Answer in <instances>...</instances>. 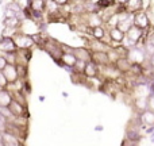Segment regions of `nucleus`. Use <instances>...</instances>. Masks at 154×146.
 Wrapping results in <instances>:
<instances>
[{
	"label": "nucleus",
	"instance_id": "f257e3e1",
	"mask_svg": "<svg viewBox=\"0 0 154 146\" xmlns=\"http://www.w3.org/2000/svg\"><path fill=\"white\" fill-rule=\"evenodd\" d=\"M42 50H45L46 53L53 58L54 62L60 61L62 54H64V51H62V43L53 39V38H46L45 43H43V46H42Z\"/></svg>",
	"mask_w": 154,
	"mask_h": 146
},
{
	"label": "nucleus",
	"instance_id": "f03ea898",
	"mask_svg": "<svg viewBox=\"0 0 154 146\" xmlns=\"http://www.w3.org/2000/svg\"><path fill=\"white\" fill-rule=\"evenodd\" d=\"M14 41H15V45L18 48V50H30L34 46V41H32L31 35H27L24 33H22L19 30L15 35H14Z\"/></svg>",
	"mask_w": 154,
	"mask_h": 146
},
{
	"label": "nucleus",
	"instance_id": "7ed1b4c3",
	"mask_svg": "<svg viewBox=\"0 0 154 146\" xmlns=\"http://www.w3.org/2000/svg\"><path fill=\"white\" fill-rule=\"evenodd\" d=\"M112 46L109 43L104 42V41H97V39H87V49L91 53H97V51H104L108 53L111 50Z\"/></svg>",
	"mask_w": 154,
	"mask_h": 146
},
{
	"label": "nucleus",
	"instance_id": "20e7f679",
	"mask_svg": "<svg viewBox=\"0 0 154 146\" xmlns=\"http://www.w3.org/2000/svg\"><path fill=\"white\" fill-rule=\"evenodd\" d=\"M134 26L139 27V29L145 30V31H147V33L152 31V30H150L152 22H150V18L146 11H141V12L134 15Z\"/></svg>",
	"mask_w": 154,
	"mask_h": 146
},
{
	"label": "nucleus",
	"instance_id": "39448f33",
	"mask_svg": "<svg viewBox=\"0 0 154 146\" xmlns=\"http://www.w3.org/2000/svg\"><path fill=\"white\" fill-rule=\"evenodd\" d=\"M143 5H145V2H142V0H128V2H122L123 11L127 12V14H131V15H135V14L143 11Z\"/></svg>",
	"mask_w": 154,
	"mask_h": 146
},
{
	"label": "nucleus",
	"instance_id": "423d86ee",
	"mask_svg": "<svg viewBox=\"0 0 154 146\" xmlns=\"http://www.w3.org/2000/svg\"><path fill=\"white\" fill-rule=\"evenodd\" d=\"M107 34H108V39H109V42H111V46L122 45L126 38V34L123 31H120L118 27L107 29Z\"/></svg>",
	"mask_w": 154,
	"mask_h": 146
},
{
	"label": "nucleus",
	"instance_id": "0eeeda50",
	"mask_svg": "<svg viewBox=\"0 0 154 146\" xmlns=\"http://www.w3.org/2000/svg\"><path fill=\"white\" fill-rule=\"evenodd\" d=\"M8 108H10V111H11V114H12L14 118H29L30 116L27 107L22 106L20 103H18V101H15V100L11 101Z\"/></svg>",
	"mask_w": 154,
	"mask_h": 146
},
{
	"label": "nucleus",
	"instance_id": "6e6552de",
	"mask_svg": "<svg viewBox=\"0 0 154 146\" xmlns=\"http://www.w3.org/2000/svg\"><path fill=\"white\" fill-rule=\"evenodd\" d=\"M18 48L15 45V41L11 37H0V54L3 53H15Z\"/></svg>",
	"mask_w": 154,
	"mask_h": 146
},
{
	"label": "nucleus",
	"instance_id": "1a4fd4ad",
	"mask_svg": "<svg viewBox=\"0 0 154 146\" xmlns=\"http://www.w3.org/2000/svg\"><path fill=\"white\" fill-rule=\"evenodd\" d=\"M125 138L128 139V141H133V142H138L142 139V130L137 126L131 125L128 123V126L126 127V133H125Z\"/></svg>",
	"mask_w": 154,
	"mask_h": 146
},
{
	"label": "nucleus",
	"instance_id": "9d476101",
	"mask_svg": "<svg viewBox=\"0 0 154 146\" xmlns=\"http://www.w3.org/2000/svg\"><path fill=\"white\" fill-rule=\"evenodd\" d=\"M3 74H4L8 85H14L16 82H19V77H18V72H16L15 65H7L5 69L3 70Z\"/></svg>",
	"mask_w": 154,
	"mask_h": 146
},
{
	"label": "nucleus",
	"instance_id": "9b49d317",
	"mask_svg": "<svg viewBox=\"0 0 154 146\" xmlns=\"http://www.w3.org/2000/svg\"><path fill=\"white\" fill-rule=\"evenodd\" d=\"M92 62H95L99 68H103V67H107V65H111L108 53H104V51L92 53Z\"/></svg>",
	"mask_w": 154,
	"mask_h": 146
},
{
	"label": "nucleus",
	"instance_id": "f8f14e48",
	"mask_svg": "<svg viewBox=\"0 0 154 146\" xmlns=\"http://www.w3.org/2000/svg\"><path fill=\"white\" fill-rule=\"evenodd\" d=\"M84 77H87L88 80L89 79H95V77H97L99 74H100V69H99V67L95 64V62L89 61L85 64V68H84Z\"/></svg>",
	"mask_w": 154,
	"mask_h": 146
},
{
	"label": "nucleus",
	"instance_id": "ddd939ff",
	"mask_svg": "<svg viewBox=\"0 0 154 146\" xmlns=\"http://www.w3.org/2000/svg\"><path fill=\"white\" fill-rule=\"evenodd\" d=\"M114 65H115V68L122 73V76H126V74L130 73L131 67H133V62H131L128 58H119Z\"/></svg>",
	"mask_w": 154,
	"mask_h": 146
},
{
	"label": "nucleus",
	"instance_id": "4468645a",
	"mask_svg": "<svg viewBox=\"0 0 154 146\" xmlns=\"http://www.w3.org/2000/svg\"><path fill=\"white\" fill-rule=\"evenodd\" d=\"M73 54L76 56L77 61H82V62L92 61V53H91L87 48H75Z\"/></svg>",
	"mask_w": 154,
	"mask_h": 146
},
{
	"label": "nucleus",
	"instance_id": "2eb2a0df",
	"mask_svg": "<svg viewBox=\"0 0 154 146\" xmlns=\"http://www.w3.org/2000/svg\"><path fill=\"white\" fill-rule=\"evenodd\" d=\"M138 115H139V119H141L145 130L149 127H154V112L153 111L146 110V111H143L142 114H138Z\"/></svg>",
	"mask_w": 154,
	"mask_h": 146
},
{
	"label": "nucleus",
	"instance_id": "dca6fc26",
	"mask_svg": "<svg viewBox=\"0 0 154 146\" xmlns=\"http://www.w3.org/2000/svg\"><path fill=\"white\" fill-rule=\"evenodd\" d=\"M134 108L138 114H142L143 111L149 110V104H147V96H138L134 99Z\"/></svg>",
	"mask_w": 154,
	"mask_h": 146
},
{
	"label": "nucleus",
	"instance_id": "f3484780",
	"mask_svg": "<svg viewBox=\"0 0 154 146\" xmlns=\"http://www.w3.org/2000/svg\"><path fill=\"white\" fill-rule=\"evenodd\" d=\"M12 101V95L10 89H3L0 92V108H8Z\"/></svg>",
	"mask_w": 154,
	"mask_h": 146
},
{
	"label": "nucleus",
	"instance_id": "a211bd4d",
	"mask_svg": "<svg viewBox=\"0 0 154 146\" xmlns=\"http://www.w3.org/2000/svg\"><path fill=\"white\" fill-rule=\"evenodd\" d=\"M22 22L18 18H4L3 19V26L4 29H12V30H19Z\"/></svg>",
	"mask_w": 154,
	"mask_h": 146
},
{
	"label": "nucleus",
	"instance_id": "6ab92c4d",
	"mask_svg": "<svg viewBox=\"0 0 154 146\" xmlns=\"http://www.w3.org/2000/svg\"><path fill=\"white\" fill-rule=\"evenodd\" d=\"M11 95H12V100L18 101V103H20L22 106L27 107V98L20 89H12L11 91Z\"/></svg>",
	"mask_w": 154,
	"mask_h": 146
},
{
	"label": "nucleus",
	"instance_id": "aec40b11",
	"mask_svg": "<svg viewBox=\"0 0 154 146\" xmlns=\"http://www.w3.org/2000/svg\"><path fill=\"white\" fill-rule=\"evenodd\" d=\"M29 8L32 11H39V12H45L46 11V2L43 0H30Z\"/></svg>",
	"mask_w": 154,
	"mask_h": 146
},
{
	"label": "nucleus",
	"instance_id": "412c9836",
	"mask_svg": "<svg viewBox=\"0 0 154 146\" xmlns=\"http://www.w3.org/2000/svg\"><path fill=\"white\" fill-rule=\"evenodd\" d=\"M16 67V72H18L19 81H26L29 80V67L27 65H15Z\"/></svg>",
	"mask_w": 154,
	"mask_h": 146
},
{
	"label": "nucleus",
	"instance_id": "4be33fe9",
	"mask_svg": "<svg viewBox=\"0 0 154 146\" xmlns=\"http://www.w3.org/2000/svg\"><path fill=\"white\" fill-rule=\"evenodd\" d=\"M0 56L4 57V60L7 61L8 65H16V51L15 53H3Z\"/></svg>",
	"mask_w": 154,
	"mask_h": 146
},
{
	"label": "nucleus",
	"instance_id": "5701e85b",
	"mask_svg": "<svg viewBox=\"0 0 154 146\" xmlns=\"http://www.w3.org/2000/svg\"><path fill=\"white\" fill-rule=\"evenodd\" d=\"M20 91L24 93V95H30L31 93V84H30L29 80H26V81H22L20 82Z\"/></svg>",
	"mask_w": 154,
	"mask_h": 146
},
{
	"label": "nucleus",
	"instance_id": "b1692460",
	"mask_svg": "<svg viewBox=\"0 0 154 146\" xmlns=\"http://www.w3.org/2000/svg\"><path fill=\"white\" fill-rule=\"evenodd\" d=\"M7 126H8V119H7V118H4L2 114H0V133H5Z\"/></svg>",
	"mask_w": 154,
	"mask_h": 146
},
{
	"label": "nucleus",
	"instance_id": "393cba45",
	"mask_svg": "<svg viewBox=\"0 0 154 146\" xmlns=\"http://www.w3.org/2000/svg\"><path fill=\"white\" fill-rule=\"evenodd\" d=\"M146 43H149V45L154 46V31H149L147 33V37H146V41H145Z\"/></svg>",
	"mask_w": 154,
	"mask_h": 146
},
{
	"label": "nucleus",
	"instance_id": "a878e982",
	"mask_svg": "<svg viewBox=\"0 0 154 146\" xmlns=\"http://www.w3.org/2000/svg\"><path fill=\"white\" fill-rule=\"evenodd\" d=\"M0 87L4 88V89H7V88H8V82H7V80H5L3 72H0Z\"/></svg>",
	"mask_w": 154,
	"mask_h": 146
},
{
	"label": "nucleus",
	"instance_id": "bb28decb",
	"mask_svg": "<svg viewBox=\"0 0 154 146\" xmlns=\"http://www.w3.org/2000/svg\"><path fill=\"white\" fill-rule=\"evenodd\" d=\"M147 104H149V110L154 112V96H147Z\"/></svg>",
	"mask_w": 154,
	"mask_h": 146
},
{
	"label": "nucleus",
	"instance_id": "cd10ccee",
	"mask_svg": "<svg viewBox=\"0 0 154 146\" xmlns=\"http://www.w3.org/2000/svg\"><path fill=\"white\" fill-rule=\"evenodd\" d=\"M7 61L4 60V57L3 56H0V72H3V70L5 69V67H7Z\"/></svg>",
	"mask_w": 154,
	"mask_h": 146
},
{
	"label": "nucleus",
	"instance_id": "c85d7f7f",
	"mask_svg": "<svg viewBox=\"0 0 154 146\" xmlns=\"http://www.w3.org/2000/svg\"><path fill=\"white\" fill-rule=\"evenodd\" d=\"M122 146H138V142H133V141H128V139H123Z\"/></svg>",
	"mask_w": 154,
	"mask_h": 146
},
{
	"label": "nucleus",
	"instance_id": "c756f323",
	"mask_svg": "<svg viewBox=\"0 0 154 146\" xmlns=\"http://www.w3.org/2000/svg\"><path fill=\"white\" fill-rule=\"evenodd\" d=\"M147 62H149V65H150V68L154 70V53L153 54H150L149 57H147Z\"/></svg>",
	"mask_w": 154,
	"mask_h": 146
},
{
	"label": "nucleus",
	"instance_id": "7c9ffc66",
	"mask_svg": "<svg viewBox=\"0 0 154 146\" xmlns=\"http://www.w3.org/2000/svg\"><path fill=\"white\" fill-rule=\"evenodd\" d=\"M103 130H104V127L101 125H99V126H96L95 127V131H103Z\"/></svg>",
	"mask_w": 154,
	"mask_h": 146
},
{
	"label": "nucleus",
	"instance_id": "2f4dec72",
	"mask_svg": "<svg viewBox=\"0 0 154 146\" xmlns=\"http://www.w3.org/2000/svg\"><path fill=\"white\" fill-rule=\"evenodd\" d=\"M150 141H152V144H154V131L150 134Z\"/></svg>",
	"mask_w": 154,
	"mask_h": 146
},
{
	"label": "nucleus",
	"instance_id": "473e14b6",
	"mask_svg": "<svg viewBox=\"0 0 154 146\" xmlns=\"http://www.w3.org/2000/svg\"><path fill=\"white\" fill-rule=\"evenodd\" d=\"M45 100V96H39V101H43Z\"/></svg>",
	"mask_w": 154,
	"mask_h": 146
},
{
	"label": "nucleus",
	"instance_id": "72a5a7b5",
	"mask_svg": "<svg viewBox=\"0 0 154 146\" xmlns=\"http://www.w3.org/2000/svg\"><path fill=\"white\" fill-rule=\"evenodd\" d=\"M62 96H64V98H68V96H69V95H68L66 92H62Z\"/></svg>",
	"mask_w": 154,
	"mask_h": 146
},
{
	"label": "nucleus",
	"instance_id": "f704fd0d",
	"mask_svg": "<svg viewBox=\"0 0 154 146\" xmlns=\"http://www.w3.org/2000/svg\"><path fill=\"white\" fill-rule=\"evenodd\" d=\"M3 89H4V88H2V87H0V92H2V91H3Z\"/></svg>",
	"mask_w": 154,
	"mask_h": 146
}]
</instances>
